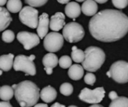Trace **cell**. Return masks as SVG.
<instances>
[{"label": "cell", "instance_id": "cell-1", "mask_svg": "<svg viewBox=\"0 0 128 107\" xmlns=\"http://www.w3.org/2000/svg\"><path fill=\"white\" fill-rule=\"evenodd\" d=\"M88 28L94 38L102 42H115L128 32V16L117 10H103L90 20Z\"/></svg>", "mask_w": 128, "mask_h": 107}, {"label": "cell", "instance_id": "cell-2", "mask_svg": "<svg viewBox=\"0 0 128 107\" xmlns=\"http://www.w3.org/2000/svg\"><path fill=\"white\" fill-rule=\"evenodd\" d=\"M39 88L34 82L26 80L14 88V96L21 107H31L37 104L40 98Z\"/></svg>", "mask_w": 128, "mask_h": 107}, {"label": "cell", "instance_id": "cell-3", "mask_svg": "<svg viewBox=\"0 0 128 107\" xmlns=\"http://www.w3.org/2000/svg\"><path fill=\"white\" fill-rule=\"evenodd\" d=\"M85 58L82 64L83 69L88 72H95L101 68L106 59L104 51L98 46H89L85 50Z\"/></svg>", "mask_w": 128, "mask_h": 107}, {"label": "cell", "instance_id": "cell-4", "mask_svg": "<svg viewBox=\"0 0 128 107\" xmlns=\"http://www.w3.org/2000/svg\"><path fill=\"white\" fill-rule=\"evenodd\" d=\"M62 36L70 43L79 42L84 38L85 30L82 25L76 22H71L64 26Z\"/></svg>", "mask_w": 128, "mask_h": 107}, {"label": "cell", "instance_id": "cell-5", "mask_svg": "<svg viewBox=\"0 0 128 107\" xmlns=\"http://www.w3.org/2000/svg\"><path fill=\"white\" fill-rule=\"evenodd\" d=\"M111 78L116 82L124 84L128 81V63L125 61H118L113 63L110 70Z\"/></svg>", "mask_w": 128, "mask_h": 107}, {"label": "cell", "instance_id": "cell-6", "mask_svg": "<svg viewBox=\"0 0 128 107\" xmlns=\"http://www.w3.org/2000/svg\"><path fill=\"white\" fill-rule=\"evenodd\" d=\"M13 67L16 71L24 72L26 75L34 76L36 74V68L34 62L28 56L24 55L17 56L14 58Z\"/></svg>", "mask_w": 128, "mask_h": 107}, {"label": "cell", "instance_id": "cell-7", "mask_svg": "<svg viewBox=\"0 0 128 107\" xmlns=\"http://www.w3.org/2000/svg\"><path fill=\"white\" fill-rule=\"evenodd\" d=\"M20 22L32 28H36L38 24V10L31 6H25L19 14Z\"/></svg>", "mask_w": 128, "mask_h": 107}, {"label": "cell", "instance_id": "cell-8", "mask_svg": "<svg viewBox=\"0 0 128 107\" xmlns=\"http://www.w3.org/2000/svg\"><path fill=\"white\" fill-rule=\"evenodd\" d=\"M105 97V90L103 87L97 88L94 90L85 88L79 94V98L87 104H97L103 100Z\"/></svg>", "mask_w": 128, "mask_h": 107}, {"label": "cell", "instance_id": "cell-9", "mask_svg": "<svg viewBox=\"0 0 128 107\" xmlns=\"http://www.w3.org/2000/svg\"><path fill=\"white\" fill-rule=\"evenodd\" d=\"M44 38V46L50 52H56L60 50L64 45V38L57 32L46 34Z\"/></svg>", "mask_w": 128, "mask_h": 107}, {"label": "cell", "instance_id": "cell-10", "mask_svg": "<svg viewBox=\"0 0 128 107\" xmlns=\"http://www.w3.org/2000/svg\"><path fill=\"white\" fill-rule=\"evenodd\" d=\"M16 38L26 50H29L40 44V38L38 34L32 32H20L17 34Z\"/></svg>", "mask_w": 128, "mask_h": 107}, {"label": "cell", "instance_id": "cell-11", "mask_svg": "<svg viewBox=\"0 0 128 107\" xmlns=\"http://www.w3.org/2000/svg\"><path fill=\"white\" fill-rule=\"evenodd\" d=\"M49 16L46 13H43L38 18V24L37 26V32L38 35L40 39H44V38L46 35L49 30Z\"/></svg>", "mask_w": 128, "mask_h": 107}, {"label": "cell", "instance_id": "cell-12", "mask_svg": "<svg viewBox=\"0 0 128 107\" xmlns=\"http://www.w3.org/2000/svg\"><path fill=\"white\" fill-rule=\"evenodd\" d=\"M65 16L62 12H57L51 16L49 27L53 32H58L65 25Z\"/></svg>", "mask_w": 128, "mask_h": 107}, {"label": "cell", "instance_id": "cell-13", "mask_svg": "<svg viewBox=\"0 0 128 107\" xmlns=\"http://www.w3.org/2000/svg\"><path fill=\"white\" fill-rule=\"evenodd\" d=\"M40 97L46 104L54 101L57 98V92L52 86H49L44 88L40 92Z\"/></svg>", "mask_w": 128, "mask_h": 107}, {"label": "cell", "instance_id": "cell-14", "mask_svg": "<svg viewBox=\"0 0 128 107\" xmlns=\"http://www.w3.org/2000/svg\"><path fill=\"white\" fill-rule=\"evenodd\" d=\"M98 6L96 2L94 0H86L84 1L82 7L81 12H82L85 15L92 16L98 13Z\"/></svg>", "mask_w": 128, "mask_h": 107}, {"label": "cell", "instance_id": "cell-15", "mask_svg": "<svg viewBox=\"0 0 128 107\" xmlns=\"http://www.w3.org/2000/svg\"><path fill=\"white\" fill-rule=\"evenodd\" d=\"M64 12L69 18L75 19L81 14V7L77 2H70L67 3V5L64 8Z\"/></svg>", "mask_w": 128, "mask_h": 107}, {"label": "cell", "instance_id": "cell-16", "mask_svg": "<svg viewBox=\"0 0 128 107\" xmlns=\"http://www.w3.org/2000/svg\"><path fill=\"white\" fill-rule=\"evenodd\" d=\"M12 21L9 11L2 6H0V32L5 30Z\"/></svg>", "mask_w": 128, "mask_h": 107}, {"label": "cell", "instance_id": "cell-17", "mask_svg": "<svg viewBox=\"0 0 128 107\" xmlns=\"http://www.w3.org/2000/svg\"><path fill=\"white\" fill-rule=\"evenodd\" d=\"M14 56L13 54L9 53L0 56V70L3 71H8L13 67Z\"/></svg>", "mask_w": 128, "mask_h": 107}, {"label": "cell", "instance_id": "cell-18", "mask_svg": "<svg viewBox=\"0 0 128 107\" xmlns=\"http://www.w3.org/2000/svg\"><path fill=\"white\" fill-rule=\"evenodd\" d=\"M84 74V69L80 64H73L69 68L68 76L73 80H80L82 78Z\"/></svg>", "mask_w": 128, "mask_h": 107}, {"label": "cell", "instance_id": "cell-19", "mask_svg": "<svg viewBox=\"0 0 128 107\" xmlns=\"http://www.w3.org/2000/svg\"><path fill=\"white\" fill-rule=\"evenodd\" d=\"M58 62V57L56 54H53V52H49L48 54H46L42 60L44 68H50L52 69L57 66Z\"/></svg>", "mask_w": 128, "mask_h": 107}, {"label": "cell", "instance_id": "cell-20", "mask_svg": "<svg viewBox=\"0 0 128 107\" xmlns=\"http://www.w3.org/2000/svg\"><path fill=\"white\" fill-rule=\"evenodd\" d=\"M14 95V89L9 86L0 87V99L3 101H9Z\"/></svg>", "mask_w": 128, "mask_h": 107}, {"label": "cell", "instance_id": "cell-21", "mask_svg": "<svg viewBox=\"0 0 128 107\" xmlns=\"http://www.w3.org/2000/svg\"><path fill=\"white\" fill-rule=\"evenodd\" d=\"M7 10L11 13L20 12L22 9V2L21 0H8L7 2Z\"/></svg>", "mask_w": 128, "mask_h": 107}, {"label": "cell", "instance_id": "cell-22", "mask_svg": "<svg viewBox=\"0 0 128 107\" xmlns=\"http://www.w3.org/2000/svg\"><path fill=\"white\" fill-rule=\"evenodd\" d=\"M85 58V52L78 49L76 46L72 47V52H71V59L76 63H82Z\"/></svg>", "mask_w": 128, "mask_h": 107}, {"label": "cell", "instance_id": "cell-23", "mask_svg": "<svg viewBox=\"0 0 128 107\" xmlns=\"http://www.w3.org/2000/svg\"><path fill=\"white\" fill-rule=\"evenodd\" d=\"M109 107H128V99L126 97H118L112 100Z\"/></svg>", "mask_w": 128, "mask_h": 107}, {"label": "cell", "instance_id": "cell-24", "mask_svg": "<svg viewBox=\"0 0 128 107\" xmlns=\"http://www.w3.org/2000/svg\"><path fill=\"white\" fill-rule=\"evenodd\" d=\"M74 92L73 86L69 82H64L60 86V92L64 96H70Z\"/></svg>", "mask_w": 128, "mask_h": 107}, {"label": "cell", "instance_id": "cell-25", "mask_svg": "<svg viewBox=\"0 0 128 107\" xmlns=\"http://www.w3.org/2000/svg\"><path fill=\"white\" fill-rule=\"evenodd\" d=\"M58 64L62 68L67 69L72 65V59L68 56H63L58 60Z\"/></svg>", "mask_w": 128, "mask_h": 107}, {"label": "cell", "instance_id": "cell-26", "mask_svg": "<svg viewBox=\"0 0 128 107\" xmlns=\"http://www.w3.org/2000/svg\"><path fill=\"white\" fill-rule=\"evenodd\" d=\"M15 35L13 31L11 30H4L2 32V39L5 43H11L14 40Z\"/></svg>", "mask_w": 128, "mask_h": 107}, {"label": "cell", "instance_id": "cell-27", "mask_svg": "<svg viewBox=\"0 0 128 107\" xmlns=\"http://www.w3.org/2000/svg\"><path fill=\"white\" fill-rule=\"evenodd\" d=\"M48 0H25V2L31 7H41L44 5Z\"/></svg>", "mask_w": 128, "mask_h": 107}, {"label": "cell", "instance_id": "cell-28", "mask_svg": "<svg viewBox=\"0 0 128 107\" xmlns=\"http://www.w3.org/2000/svg\"><path fill=\"white\" fill-rule=\"evenodd\" d=\"M84 81L86 84L89 85V86H93L94 84V82H96V76L94 74L89 72L87 73L84 77Z\"/></svg>", "mask_w": 128, "mask_h": 107}, {"label": "cell", "instance_id": "cell-29", "mask_svg": "<svg viewBox=\"0 0 128 107\" xmlns=\"http://www.w3.org/2000/svg\"><path fill=\"white\" fill-rule=\"evenodd\" d=\"M113 5L118 9H124L128 6V0H112Z\"/></svg>", "mask_w": 128, "mask_h": 107}, {"label": "cell", "instance_id": "cell-30", "mask_svg": "<svg viewBox=\"0 0 128 107\" xmlns=\"http://www.w3.org/2000/svg\"><path fill=\"white\" fill-rule=\"evenodd\" d=\"M109 98H110V100H115V99H116L118 98V94H117V93L116 92H111L109 94Z\"/></svg>", "mask_w": 128, "mask_h": 107}, {"label": "cell", "instance_id": "cell-31", "mask_svg": "<svg viewBox=\"0 0 128 107\" xmlns=\"http://www.w3.org/2000/svg\"><path fill=\"white\" fill-rule=\"evenodd\" d=\"M0 107H12V106L8 101H2L0 102Z\"/></svg>", "mask_w": 128, "mask_h": 107}, {"label": "cell", "instance_id": "cell-32", "mask_svg": "<svg viewBox=\"0 0 128 107\" xmlns=\"http://www.w3.org/2000/svg\"><path fill=\"white\" fill-rule=\"evenodd\" d=\"M44 70L46 71V74H48V75H51L52 74V68H44Z\"/></svg>", "mask_w": 128, "mask_h": 107}, {"label": "cell", "instance_id": "cell-33", "mask_svg": "<svg viewBox=\"0 0 128 107\" xmlns=\"http://www.w3.org/2000/svg\"><path fill=\"white\" fill-rule=\"evenodd\" d=\"M34 107H49L47 106V104H36L35 105H34Z\"/></svg>", "mask_w": 128, "mask_h": 107}, {"label": "cell", "instance_id": "cell-34", "mask_svg": "<svg viewBox=\"0 0 128 107\" xmlns=\"http://www.w3.org/2000/svg\"><path fill=\"white\" fill-rule=\"evenodd\" d=\"M51 107H65V106H64V105H62V104H60L59 103H55L54 104H52Z\"/></svg>", "mask_w": 128, "mask_h": 107}, {"label": "cell", "instance_id": "cell-35", "mask_svg": "<svg viewBox=\"0 0 128 107\" xmlns=\"http://www.w3.org/2000/svg\"><path fill=\"white\" fill-rule=\"evenodd\" d=\"M57 1L60 4H67L70 2V0H57Z\"/></svg>", "mask_w": 128, "mask_h": 107}, {"label": "cell", "instance_id": "cell-36", "mask_svg": "<svg viewBox=\"0 0 128 107\" xmlns=\"http://www.w3.org/2000/svg\"><path fill=\"white\" fill-rule=\"evenodd\" d=\"M94 1L99 4H104V3H106L108 0H94Z\"/></svg>", "mask_w": 128, "mask_h": 107}, {"label": "cell", "instance_id": "cell-37", "mask_svg": "<svg viewBox=\"0 0 128 107\" xmlns=\"http://www.w3.org/2000/svg\"><path fill=\"white\" fill-rule=\"evenodd\" d=\"M7 0H0V6H3L6 4Z\"/></svg>", "mask_w": 128, "mask_h": 107}, {"label": "cell", "instance_id": "cell-38", "mask_svg": "<svg viewBox=\"0 0 128 107\" xmlns=\"http://www.w3.org/2000/svg\"><path fill=\"white\" fill-rule=\"evenodd\" d=\"M89 107H104L103 106H101V105H100V104H92V106H90Z\"/></svg>", "mask_w": 128, "mask_h": 107}, {"label": "cell", "instance_id": "cell-39", "mask_svg": "<svg viewBox=\"0 0 128 107\" xmlns=\"http://www.w3.org/2000/svg\"><path fill=\"white\" fill-rule=\"evenodd\" d=\"M29 57V58L31 59V60H32V61H34V59H35V56L34 55H31L30 56H28Z\"/></svg>", "mask_w": 128, "mask_h": 107}, {"label": "cell", "instance_id": "cell-40", "mask_svg": "<svg viewBox=\"0 0 128 107\" xmlns=\"http://www.w3.org/2000/svg\"><path fill=\"white\" fill-rule=\"evenodd\" d=\"M106 75H107V76H108V77H110V78L111 77V74H110V70H109V71L106 73Z\"/></svg>", "mask_w": 128, "mask_h": 107}, {"label": "cell", "instance_id": "cell-41", "mask_svg": "<svg viewBox=\"0 0 128 107\" xmlns=\"http://www.w3.org/2000/svg\"><path fill=\"white\" fill-rule=\"evenodd\" d=\"M76 2H84V1H86V0H76Z\"/></svg>", "mask_w": 128, "mask_h": 107}, {"label": "cell", "instance_id": "cell-42", "mask_svg": "<svg viewBox=\"0 0 128 107\" xmlns=\"http://www.w3.org/2000/svg\"><path fill=\"white\" fill-rule=\"evenodd\" d=\"M2 74V70H0V76H1Z\"/></svg>", "mask_w": 128, "mask_h": 107}, {"label": "cell", "instance_id": "cell-43", "mask_svg": "<svg viewBox=\"0 0 128 107\" xmlns=\"http://www.w3.org/2000/svg\"><path fill=\"white\" fill-rule=\"evenodd\" d=\"M68 107H77V106H73V105H72V106H68Z\"/></svg>", "mask_w": 128, "mask_h": 107}]
</instances>
